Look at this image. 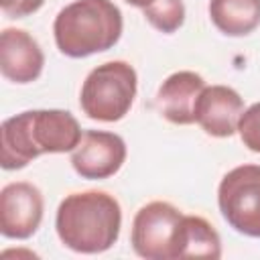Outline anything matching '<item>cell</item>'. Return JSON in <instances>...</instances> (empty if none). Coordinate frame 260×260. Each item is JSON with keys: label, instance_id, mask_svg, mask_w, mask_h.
<instances>
[{"label": "cell", "instance_id": "obj_11", "mask_svg": "<svg viewBox=\"0 0 260 260\" xmlns=\"http://www.w3.org/2000/svg\"><path fill=\"white\" fill-rule=\"evenodd\" d=\"M205 79L189 69L171 73L156 91L158 114L177 126L195 124V104L205 89Z\"/></svg>", "mask_w": 260, "mask_h": 260}, {"label": "cell", "instance_id": "obj_2", "mask_svg": "<svg viewBox=\"0 0 260 260\" xmlns=\"http://www.w3.org/2000/svg\"><path fill=\"white\" fill-rule=\"evenodd\" d=\"M122 230V207L106 191L89 189L69 193L57 207L55 232L61 244L77 254L110 250Z\"/></svg>", "mask_w": 260, "mask_h": 260}, {"label": "cell", "instance_id": "obj_14", "mask_svg": "<svg viewBox=\"0 0 260 260\" xmlns=\"http://www.w3.org/2000/svg\"><path fill=\"white\" fill-rule=\"evenodd\" d=\"M142 16L162 35L177 32L185 22L183 0H156L152 6L142 10Z\"/></svg>", "mask_w": 260, "mask_h": 260}, {"label": "cell", "instance_id": "obj_16", "mask_svg": "<svg viewBox=\"0 0 260 260\" xmlns=\"http://www.w3.org/2000/svg\"><path fill=\"white\" fill-rule=\"evenodd\" d=\"M45 0H0V8L8 18H24L35 14Z\"/></svg>", "mask_w": 260, "mask_h": 260}, {"label": "cell", "instance_id": "obj_6", "mask_svg": "<svg viewBox=\"0 0 260 260\" xmlns=\"http://www.w3.org/2000/svg\"><path fill=\"white\" fill-rule=\"evenodd\" d=\"M217 205L238 234L260 238V165H238L217 187Z\"/></svg>", "mask_w": 260, "mask_h": 260}, {"label": "cell", "instance_id": "obj_7", "mask_svg": "<svg viewBox=\"0 0 260 260\" xmlns=\"http://www.w3.org/2000/svg\"><path fill=\"white\" fill-rule=\"evenodd\" d=\"M43 193L28 181H14L0 191V234L8 240H28L41 228Z\"/></svg>", "mask_w": 260, "mask_h": 260}, {"label": "cell", "instance_id": "obj_3", "mask_svg": "<svg viewBox=\"0 0 260 260\" xmlns=\"http://www.w3.org/2000/svg\"><path fill=\"white\" fill-rule=\"evenodd\" d=\"M124 30L120 8L112 0H73L53 20V37L61 55L83 59L112 49Z\"/></svg>", "mask_w": 260, "mask_h": 260}, {"label": "cell", "instance_id": "obj_1", "mask_svg": "<svg viewBox=\"0 0 260 260\" xmlns=\"http://www.w3.org/2000/svg\"><path fill=\"white\" fill-rule=\"evenodd\" d=\"M83 132L67 110H26L10 116L0 126V165L4 171H20L41 154L71 152Z\"/></svg>", "mask_w": 260, "mask_h": 260}, {"label": "cell", "instance_id": "obj_13", "mask_svg": "<svg viewBox=\"0 0 260 260\" xmlns=\"http://www.w3.org/2000/svg\"><path fill=\"white\" fill-rule=\"evenodd\" d=\"M219 256H221V238L217 230L205 217L185 213L181 258H219Z\"/></svg>", "mask_w": 260, "mask_h": 260}, {"label": "cell", "instance_id": "obj_4", "mask_svg": "<svg viewBox=\"0 0 260 260\" xmlns=\"http://www.w3.org/2000/svg\"><path fill=\"white\" fill-rule=\"evenodd\" d=\"M138 75L126 61H106L93 67L83 79L79 106L89 120L118 122L122 120L136 98Z\"/></svg>", "mask_w": 260, "mask_h": 260}, {"label": "cell", "instance_id": "obj_10", "mask_svg": "<svg viewBox=\"0 0 260 260\" xmlns=\"http://www.w3.org/2000/svg\"><path fill=\"white\" fill-rule=\"evenodd\" d=\"M244 112L242 95L230 85H205L195 104V124L213 138H230L238 132Z\"/></svg>", "mask_w": 260, "mask_h": 260}, {"label": "cell", "instance_id": "obj_8", "mask_svg": "<svg viewBox=\"0 0 260 260\" xmlns=\"http://www.w3.org/2000/svg\"><path fill=\"white\" fill-rule=\"evenodd\" d=\"M126 142L108 130H85L71 150V167L81 179L102 181L114 177L126 160Z\"/></svg>", "mask_w": 260, "mask_h": 260}, {"label": "cell", "instance_id": "obj_15", "mask_svg": "<svg viewBox=\"0 0 260 260\" xmlns=\"http://www.w3.org/2000/svg\"><path fill=\"white\" fill-rule=\"evenodd\" d=\"M238 134L248 150L260 154V102L244 108L238 122Z\"/></svg>", "mask_w": 260, "mask_h": 260}, {"label": "cell", "instance_id": "obj_9", "mask_svg": "<svg viewBox=\"0 0 260 260\" xmlns=\"http://www.w3.org/2000/svg\"><path fill=\"white\" fill-rule=\"evenodd\" d=\"M43 67V49L30 32L12 26L0 32V73L4 79L26 85L41 77Z\"/></svg>", "mask_w": 260, "mask_h": 260}, {"label": "cell", "instance_id": "obj_17", "mask_svg": "<svg viewBox=\"0 0 260 260\" xmlns=\"http://www.w3.org/2000/svg\"><path fill=\"white\" fill-rule=\"evenodd\" d=\"M124 2H128L130 6H136V8H140V10H146V8L152 6L156 0H124Z\"/></svg>", "mask_w": 260, "mask_h": 260}, {"label": "cell", "instance_id": "obj_12", "mask_svg": "<svg viewBox=\"0 0 260 260\" xmlns=\"http://www.w3.org/2000/svg\"><path fill=\"white\" fill-rule=\"evenodd\" d=\"M207 12L225 37H246L260 26V0H209Z\"/></svg>", "mask_w": 260, "mask_h": 260}, {"label": "cell", "instance_id": "obj_5", "mask_svg": "<svg viewBox=\"0 0 260 260\" xmlns=\"http://www.w3.org/2000/svg\"><path fill=\"white\" fill-rule=\"evenodd\" d=\"M185 213L169 201L142 205L130 230L132 250L144 260H179Z\"/></svg>", "mask_w": 260, "mask_h": 260}]
</instances>
